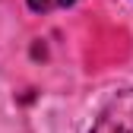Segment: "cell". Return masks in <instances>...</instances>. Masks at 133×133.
<instances>
[{
	"label": "cell",
	"mask_w": 133,
	"mask_h": 133,
	"mask_svg": "<svg viewBox=\"0 0 133 133\" xmlns=\"http://www.w3.org/2000/svg\"><path fill=\"white\" fill-rule=\"evenodd\" d=\"M57 3H60V6H73L76 0H57Z\"/></svg>",
	"instance_id": "3"
},
{
	"label": "cell",
	"mask_w": 133,
	"mask_h": 133,
	"mask_svg": "<svg viewBox=\"0 0 133 133\" xmlns=\"http://www.w3.org/2000/svg\"><path fill=\"white\" fill-rule=\"evenodd\" d=\"M48 6H51V0H29V10H35V13H44Z\"/></svg>",
	"instance_id": "2"
},
{
	"label": "cell",
	"mask_w": 133,
	"mask_h": 133,
	"mask_svg": "<svg viewBox=\"0 0 133 133\" xmlns=\"http://www.w3.org/2000/svg\"><path fill=\"white\" fill-rule=\"evenodd\" d=\"M89 133H133V89H117L92 121Z\"/></svg>",
	"instance_id": "1"
}]
</instances>
